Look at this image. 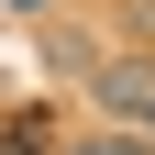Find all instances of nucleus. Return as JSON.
<instances>
[{"instance_id": "1", "label": "nucleus", "mask_w": 155, "mask_h": 155, "mask_svg": "<svg viewBox=\"0 0 155 155\" xmlns=\"http://www.w3.org/2000/svg\"><path fill=\"white\" fill-rule=\"evenodd\" d=\"M100 111L122 133H155V67L144 55H122V67H100Z\"/></svg>"}, {"instance_id": "2", "label": "nucleus", "mask_w": 155, "mask_h": 155, "mask_svg": "<svg viewBox=\"0 0 155 155\" xmlns=\"http://www.w3.org/2000/svg\"><path fill=\"white\" fill-rule=\"evenodd\" d=\"M78 155H144V144H78Z\"/></svg>"}, {"instance_id": "3", "label": "nucleus", "mask_w": 155, "mask_h": 155, "mask_svg": "<svg viewBox=\"0 0 155 155\" xmlns=\"http://www.w3.org/2000/svg\"><path fill=\"white\" fill-rule=\"evenodd\" d=\"M0 11H45V0H0Z\"/></svg>"}]
</instances>
